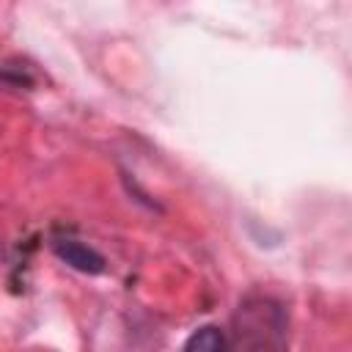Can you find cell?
Masks as SVG:
<instances>
[{
  "mask_svg": "<svg viewBox=\"0 0 352 352\" xmlns=\"http://www.w3.org/2000/svg\"><path fill=\"white\" fill-rule=\"evenodd\" d=\"M234 341L245 352H286L289 316L270 294H248L239 300L234 316Z\"/></svg>",
  "mask_w": 352,
  "mask_h": 352,
  "instance_id": "6da1fadb",
  "label": "cell"
},
{
  "mask_svg": "<svg viewBox=\"0 0 352 352\" xmlns=\"http://www.w3.org/2000/svg\"><path fill=\"white\" fill-rule=\"evenodd\" d=\"M52 253L72 270L82 275H102L107 270V258L88 242L77 236H55L52 239Z\"/></svg>",
  "mask_w": 352,
  "mask_h": 352,
  "instance_id": "7a4b0ae2",
  "label": "cell"
},
{
  "mask_svg": "<svg viewBox=\"0 0 352 352\" xmlns=\"http://www.w3.org/2000/svg\"><path fill=\"white\" fill-rule=\"evenodd\" d=\"M182 352H231V341L217 324H201L187 336Z\"/></svg>",
  "mask_w": 352,
  "mask_h": 352,
  "instance_id": "3957f363",
  "label": "cell"
}]
</instances>
